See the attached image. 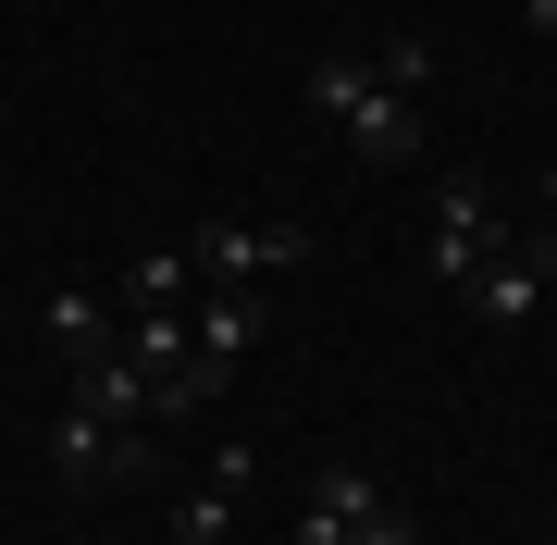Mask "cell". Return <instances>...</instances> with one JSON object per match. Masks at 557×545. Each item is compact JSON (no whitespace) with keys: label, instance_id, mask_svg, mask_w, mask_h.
<instances>
[{"label":"cell","instance_id":"7a4b0ae2","mask_svg":"<svg viewBox=\"0 0 557 545\" xmlns=\"http://www.w3.org/2000/svg\"><path fill=\"white\" fill-rule=\"evenodd\" d=\"M545 285H557V223H545V236H496V248H483V273L458 285V298H471V323H533Z\"/></svg>","mask_w":557,"mask_h":545},{"label":"cell","instance_id":"52a82bcc","mask_svg":"<svg viewBox=\"0 0 557 545\" xmlns=\"http://www.w3.org/2000/svg\"><path fill=\"white\" fill-rule=\"evenodd\" d=\"M75 409L112 434H149V372L124 360V347H100V360H75Z\"/></svg>","mask_w":557,"mask_h":545},{"label":"cell","instance_id":"ba28073f","mask_svg":"<svg viewBox=\"0 0 557 545\" xmlns=\"http://www.w3.org/2000/svg\"><path fill=\"white\" fill-rule=\"evenodd\" d=\"M50 335H62V360H100V347H124V310H100L87 285H50Z\"/></svg>","mask_w":557,"mask_h":545},{"label":"cell","instance_id":"3957f363","mask_svg":"<svg viewBox=\"0 0 557 545\" xmlns=\"http://www.w3.org/2000/svg\"><path fill=\"white\" fill-rule=\"evenodd\" d=\"M50 471L75 496H112V484L149 471V434H112V422H87V409H62V422H50Z\"/></svg>","mask_w":557,"mask_h":545},{"label":"cell","instance_id":"30bf717a","mask_svg":"<svg viewBox=\"0 0 557 545\" xmlns=\"http://www.w3.org/2000/svg\"><path fill=\"white\" fill-rule=\"evenodd\" d=\"M186 347H199V335H186V310H124V360H137L149 384H174Z\"/></svg>","mask_w":557,"mask_h":545},{"label":"cell","instance_id":"7c38bea8","mask_svg":"<svg viewBox=\"0 0 557 545\" xmlns=\"http://www.w3.org/2000/svg\"><path fill=\"white\" fill-rule=\"evenodd\" d=\"M372 75H384V87H397V100H409V87H421V75H434V38H397V50H384V62H372Z\"/></svg>","mask_w":557,"mask_h":545},{"label":"cell","instance_id":"4fadbf2b","mask_svg":"<svg viewBox=\"0 0 557 545\" xmlns=\"http://www.w3.org/2000/svg\"><path fill=\"white\" fill-rule=\"evenodd\" d=\"M359 545H421V533H409V508H372V521H359Z\"/></svg>","mask_w":557,"mask_h":545},{"label":"cell","instance_id":"5bb4252c","mask_svg":"<svg viewBox=\"0 0 557 545\" xmlns=\"http://www.w3.org/2000/svg\"><path fill=\"white\" fill-rule=\"evenodd\" d=\"M520 25H533V38H557V0H520Z\"/></svg>","mask_w":557,"mask_h":545},{"label":"cell","instance_id":"6da1fadb","mask_svg":"<svg viewBox=\"0 0 557 545\" xmlns=\"http://www.w3.org/2000/svg\"><path fill=\"white\" fill-rule=\"evenodd\" d=\"M310 112H322V124H347L359 162H421V112H409L359 50H322V62H310Z\"/></svg>","mask_w":557,"mask_h":545},{"label":"cell","instance_id":"9c48e42d","mask_svg":"<svg viewBox=\"0 0 557 545\" xmlns=\"http://www.w3.org/2000/svg\"><path fill=\"white\" fill-rule=\"evenodd\" d=\"M199 298V261H186V248H137V261H124V310H186Z\"/></svg>","mask_w":557,"mask_h":545},{"label":"cell","instance_id":"8fae6325","mask_svg":"<svg viewBox=\"0 0 557 545\" xmlns=\"http://www.w3.org/2000/svg\"><path fill=\"white\" fill-rule=\"evenodd\" d=\"M236 508H248V496H223L211 471H199V496L174 508V545H236Z\"/></svg>","mask_w":557,"mask_h":545},{"label":"cell","instance_id":"277c9868","mask_svg":"<svg viewBox=\"0 0 557 545\" xmlns=\"http://www.w3.org/2000/svg\"><path fill=\"white\" fill-rule=\"evenodd\" d=\"M496 236H508V223H496V199H483L471 174H446V186H434V223H421V261H434L446 285H471Z\"/></svg>","mask_w":557,"mask_h":545},{"label":"cell","instance_id":"9a60e30c","mask_svg":"<svg viewBox=\"0 0 557 545\" xmlns=\"http://www.w3.org/2000/svg\"><path fill=\"white\" fill-rule=\"evenodd\" d=\"M545 223H557V162H545Z\"/></svg>","mask_w":557,"mask_h":545},{"label":"cell","instance_id":"8992f818","mask_svg":"<svg viewBox=\"0 0 557 545\" xmlns=\"http://www.w3.org/2000/svg\"><path fill=\"white\" fill-rule=\"evenodd\" d=\"M372 508H384V484H372L359 459H335V471L310 484V508H298V545H359V521H372Z\"/></svg>","mask_w":557,"mask_h":545},{"label":"cell","instance_id":"5b68a950","mask_svg":"<svg viewBox=\"0 0 557 545\" xmlns=\"http://www.w3.org/2000/svg\"><path fill=\"white\" fill-rule=\"evenodd\" d=\"M298 261H310V223H211L199 236V285H260Z\"/></svg>","mask_w":557,"mask_h":545}]
</instances>
